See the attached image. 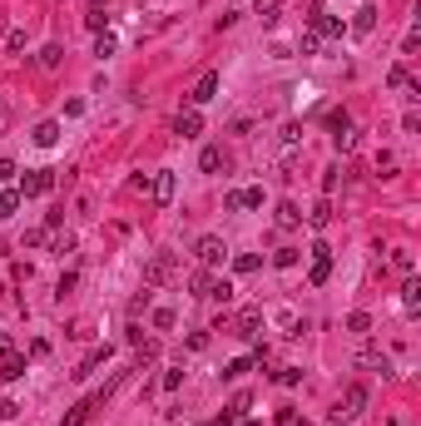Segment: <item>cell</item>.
Here are the masks:
<instances>
[{"instance_id":"7bdbcfd3","label":"cell","mask_w":421,"mask_h":426,"mask_svg":"<svg viewBox=\"0 0 421 426\" xmlns=\"http://www.w3.org/2000/svg\"><path fill=\"white\" fill-rule=\"evenodd\" d=\"M5 50H10V55L25 50V30H10V35H5Z\"/></svg>"},{"instance_id":"60d3db41","label":"cell","mask_w":421,"mask_h":426,"mask_svg":"<svg viewBox=\"0 0 421 426\" xmlns=\"http://www.w3.org/2000/svg\"><path fill=\"white\" fill-rule=\"evenodd\" d=\"M377 174H396V154L382 149V154H377Z\"/></svg>"},{"instance_id":"7c38bea8","label":"cell","mask_w":421,"mask_h":426,"mask_svg":"<svg viewBox=\"0 0 421 426\" xmlns=\"http://www.w3.org/2000/svg\"><path fill=\"white\" fill-rule=\"evenodd\" d=\"M174 134H179V139H199V134H203V114H199V110H179V114H174Z\"/></svg>"},{"instance_id":"2e32d148","label":"cell","mask_w":421,"mask_h":426,"mask_svg":"<svg viewBox=\"0 0 421 426\" xmlns=\"http://www.w3.org/2000/svg\"><path fill=\"white\" fill-rule=\"evenodd\" d=\"M30 372V362L20 357V352H10V357H0V381H20Z\"/></svg>"},{"instance_id":"4fadbf2b","label":"cell","mask_w":421,"mask_h":426,"mask_svg":"<svg viewBox=\"0 0 421 426\" xmlns=\"http://www.w3.org/2000/svg\"><path fill=\"white\" fill-rule=\"evenodd\" d=\"M357 362H362L367 372H382V377L392 372V362H387V352L377 347V342H362V352H357Z\"/></svg>"},{"instance_id":"83f0119b","label":"cell","mask_w":421,"mask_h":426,"mask_svg":"<svg viewBox=\"0 0 421 426\" xmlns=\"http://www.w3.org/2000/svg\"><path fill=\"white\" fill-rule=\"evenodd\" d=\"M50 248L60 253V258H65V253H75V233H60V228H55V233H50Z\"/></svg>"},{"instance_id":"f1b7e54d","label":"cell","mask_w":421,"mask_h":426,"mask_svg":"<svg viewBox=\"0 0 421 426\" xmlns=\"http://www.w3.org/2000/svg\"><path fill=\"white\" fill-rule=\"evenodd\" d=\"M258 268H263L258 253H238V258H233V273H258Z\"/></svg>"},{"instance_id":"d590c367","label":"cell","mask_w":421,"mask_h":426,"mask_svg":"<svg viewBox=\"0 0 421 426\" xmlns=\"http://www.w3.org/2000/svg\"><path fill=\"white\" fill-rule=\"evenodd\" d=\"M50 243V228H30L25 233V248H45Z\"/></svg>"},{"instance_id":"ac0fdd59","label":"cell","mask_w":421,"mask_h":426,"mask_svg":"<svg viewBox=\"0 0 421 426\" xmlns=\"http://www.w3.org/2000/svg\"><path fill=\"white\" fill-rule=\"evenodd\" d=\"M104 362H110V342H104V347H94L90 357H84V362H79V372H75V377H79V381H84V377H94V372L104 367Z\"/></svg>"},{"instance_id":"9c48e42d","label":"cell","mask_w":421,"mask_h":426,"mask_svg":"<svg viewBox=\"0 0 421 426\" xmlns=\"http://www.w3.org/2000/svg\"><path fill=\"white\" fill-rule=\"evenodd\" d=\"M307 25L318 30L322 40H342V35H347V20H337V15H327V10H318V15L307 20Z\"/></svg>"},{"instance_id":"30bf717a","label":"cell","mask_w":421,"mask_h":426,"mask_svg":"<svg viewBox=\"0 0 421 426\" xmlns=\"http://www.w3.org/2000/svg\"><path fill=\"white\" fill-rule=\"evenodd\" d=\"M272 223H278L283 233H298V228H303V208L292 203V199H283L278 208H272Z\"/></svg>"},{"instance_id":"d4e9b609","label":"cell","mask_w":421,"mask_h":426,"mask_svg":"<svg viewBox=\"0 0 421 426\" xmlns=\"http://www.w3.org/2000/svg\"><path fill=\"white\" fill-rule=\"evenodd\" d=\"M20 203H25V199H20V188H5V194H0V218H15Z\"/></svg>"},{"instance_id":"e575fe53","label":"cell","mask_w":421,"mask_h":426,"mask_svg":"<svg viewBox=\"0 0 421 426\" xmlns=\"http://www.w3.org/2000/svg\"><path fill=\"white\" fill-rule=\"evenodd\" d=\"M94 55H99V60H110V55H114V35H110V30L94 40Z\"/></svg>"},{"instance_id":"e0dca14e","label":"cell","mask_w":421,"mask_h":426,"mask_svg":"<svg viewBox=\"0 0 421 426\" xmlns=\"http://www.w3.org/2000/svg\"><path fill=\"white\" fill-rule=\"evenodd\" d=\"M377 15H382L377 5H362V10L352 15V25H347V30H352V35H372V30H377Z\"/></svg>"},{"instance_id":"8d00e7d4","label":"cell","mask_w":421,"mask_h":426,"mask_svg":"<svg viewBox=\"0 0 421 426\" xmlns=\"http://www.w3.org/2000/svg\"><path fill=\"white\" fill-rule=\"evenodd\" d=\"M154 327H159V332L174 327V308H154Z\"/></svg>"},{"instance_id":"5bb4252c","label":"cell","mask_w":421,"mask_h":426,"mask_svg":"<svg viewBox=\"0 0 421 426\" xmlns=\"http://www.w3.org/2000/svg\"><path fill=\"white\" fill-rule=\"evenodd\" d=\"M258 327H263V308H243V312L233 317V332H238V337H258Z\"/></svg>"},{"instance_id":"603a6c76","label":"cell","mask_w":421,"mask_h":426,"mask_svg":"<svg viewBox=\"0 0 421 426\" xmlns=\"http://www.w3.org/2000/svg\"><path fill=\"white\" fill-rule=\"evenodd\" d=\"M402 308H407V312H416V308H421V283H416V278H407V283H402Z\"/></svg>"},{"instance_id":"ba28073f","label":"cell","mask_w":421,"mask_h":426,"mask_svg":"<svg viewBox=\"0 0 421 426\" xmlns=\"http://www.w3.org/2000/svg\"><path fill=\"white\" fill-rule=\"evenodd\" d=\"M228 213H243V208H263V188H228L223 194Z\"/></svg>"},{"instance_id":"f35d334b","label":"cell","mask_w":421,"mask_h":426,"mask_svg":"<svg viewBox=\"0 0 421 426\" xmlns=\"http://www.w3.org/2000/svg\"><path fill=\"white\" fill-rule=\"evenodd\" d=\"M104 20H110V15H104V10H99V5H94V10H90V15H84V25H90V30H94V35H104Z\"/></svg>"},{"instance_id":"836d02e7","label":"cell","mask_w":421,"mask_h":426,"mask_svg":"<svg viewBox=\"0 0 421 426\" xmlns=\"http://www.w3.org/2000/svg\"><path fill=\"white\" fill-rule=\"evenodd\" d=\"M75 283H79V273L70 268V273H60V283H55V292H60V297H70V292H75Z\"/></svg>"},{"instance_id":"d6a6232c","label":"cell","mask_w":421,"mask_h":426,"mask_svg":"<svg viewBox=\"0 0 421 426\" xmlns=\"http://www.w3.org/2000/svg\"><path fill=\"white\" fill-rule=\"evenodd\" d=\"M60 60H65V50H60V45H45V50H40V65H45V70H55Z\"/></svg>"},{"instance_id":"52a82bcc","label":"cell","mask_w":421,"mask_h":426,"mask_svg":"<svg viewBox=\"0 0 421 426\" xmlns=\"http://www.w3.org/2000/svg\"><path fill=\"white\" fill-rule=\"evenodd\" d=\"M332 278V248L327 243H312V268H307V283L312 288H322Z\"/></svg>"},{"instance_id":"7dc6e473","label":"cell","mask_w":421,"mask_h":426,"mask_svg":"<svg viewBox=\"0 0 421 426\" xmlns=\"http://www.w3.org/2000/svg\"><path fill=\"white\" fill-rule=\"evenodd\" d=\"M288 426H307V421H298V416H292V421H288Z\"/></svg>"},{"instance_id":"ee69618b","label":"cell","mask_w":421,"mask_h":426,"mask_svg":"<svg viewBox=\"0 0 421 426\" xmlns=\"http://www.w3.org/2000/svg\"><path fill=\"white\" fill-rule=\"evenodd\" d=\"M327 124H332V134H337V129H347L352 119H347V110H332V114H327Z\"/></svg>"},{"instance_id":"44dd1931","label":"cell","mask_w":421,"mask_h":426,"mask_svg":"<svg viewBox=\"0 0 421 426\" xmlns=\"http://www.w3.org/2000/svg\"><path fill=\"white\" fill-rule=\"evenodd\" d=\"M357 139H362V129H352V124H347V129H337V134H332L337 154H352V149H357Z\"/></svg>"},{"instance_id":"9a60e30c","label":"cell","mask_w":421,"mask_h":426,"mask_svg":"<svg viewBox=\"0 0 421 426\" xmlns=\"http://www.w3.org/2000/svg\"><path fill=\"white\" fill-rule=\"evenodd\" d=\"M199 168H203V174H218V168H228V154H223V144H203V154H199Z\"/></svg>"},{"instance_id":"f6af8a7d","label":"cell","mask_w":421,"mask_h":426,"mask_svg":"<svg viewBox=\"0 0 421 426\" xmlns=\"http://www.w3.org/2000/svg\"><path fill=\"white\" fill-rule=\"evenodd\" d=\"M337 179H342V168H327V174H322V194H332Z\"/></svg>"},{"instance_id":"1f68e13d","label":"cell","mask_w":421,"mask_h":426,"mask_svg":"<svg viewBox=\"0 0 421 426\" xmlns=\"http://www.w3.org/2000/svg\"><path fill=\"white\" fill-rule=\"evenodd\" d=\"M392 268H396V273H407V278H411V268H416V263H411V253H407V248H396V253H392Z\"/></svg>"},{"instance_id":"3957f363","label":"cell","mask_w":421,"mask_h":426,"mask_svg":"<svg viewBox=\"0 0 421 426\" xmlns=\"http://www.w3.org/2000/svg\"><path fill=\"white\" fill-rule=\"evenodd\" d=\"M362 412H367V387H357V381H352V387L342 392V401H337L332 421H352V416H362Z\"/></svg>"},{"instance_id":"7a4b0ae2","label":"cell","mask_w":421,"mask_h":426,"mask_svg":"<svg viewBox=\"0 0 421 426\" xmlns=\"http://www.w3.org/2000/svg\"><path fill=\"white\" fill-rule=\"evenodd\" d=\"M194 258H199L203 268H218V263L228 258V243L218 238V233H203V238L194 243Z\"/></svg>"},{"instance_id":"8fae6325","label":"cell","mask_w":421,"mask_h":426,"mask_svg":"<svg viewBox=\"0 0 421 426\" xmlns=\"http://www.w3.org/2000/svg\"><path fill=\"white\" fill-rule=\"evenodd\" d=\"M214 95H218V70H203V75H199V84L188 90V104L199 110V104H208Z\"/></svg>"},{"instance_id":"7402d4cb","label":"cell","mask_w":421,"mask_h":426,"mask_svg":"<svg viewBox=\"0 0 421 426\" xmlns=\"http://www.w3.org/2000/svg\"><path fill=\"white\" fill-rule=\"evenodd\" d=\"M35 144H40V149H50V144H60V124H55V119H45V124H35Z\"/></svg>"},{"instance_id":"8992f818","label":"cell","mask_w":421,"mask_h":426,"mask_svg":"<svg viewBox=\"0 0 421 426\" xmlns=\"http://www.w3.org/2000/svg\"><path fill=\"white\" fill-rule=\"evenodd\" d=\"M174 253H154V258H149V268H144V288H159V283H168V278H174Z\"/></svg>"},{"instance_id":"ffe728a7","label":"cell","mask_w":421,"mask_h":426,"mask_svg":"<svg viewBox=\"0 0 421 426\" xmlns=\"http://www.w3.org/2000/svg\"><path fill=\"white\" fill-rule=\"evenodd\" d=\"M303 218H307L312 228H327V223H332V203H327V199H318V203H312V208L303 213Z\"/></svg>"},{"instance_id":"4dcf8cb0","label":"cell","mask_w":421,"mask_h":426,"mask_svg":"<svg viewBox=\"0 0 421 426\" xmlns=\"http://www.w3.org/2000/svg\"><path fill=\"white\" fill-rule=\"evenodd\" d=\"M272 268H298V248H278L272 253Z\"/></svg>"},{"instance_id":"ab89813d","label":"cell","mask_w":421,"mask_h":426,"mask_svg":"<svg viewBox=\"0 0 421 426\" xmlns=\"http://www.w3.org/2000/svg\"><path fill=\"white\" fill-rule=\"evenodd\" d=\"M407 79H411V75H407V65H392V70H387V84H392V90H402Z\"/></svg>"},{"instance_id":"4316f807","label":"cell","mask_w":421,"mask_h":426,"mask_svg":"<svg viewBox=\"0 0 421 426\" xmlns=\"http://www.w3.org/2000/svg\"><path fill=\"white\" fill-rule=\"evenodd\" d=\"M278 10H283V0H258V20L263 25H278Z\"/></svg>"},{"instance_id":"277c9868","label":"cell","mask_w":421,"mask_h":426,"mask_svg":"<svg viewBox=\"0 0 421 426\" xmlns=\"http://www.w3.org/2000/svg\"><path fill=\"white\" fill-rule=\"evenodd\" d=\"M174 188H179V179L164 168V174H149V194H144V199H149L154 208H168V203H174Z\"/></svg>"},{"instance_id":"bcb514c9","label":"cell","mask_w":421,"mask_h":426,"mask_svg":"<svg viewBox=\"0 0 421 426\" xmlns=\"http://www.w3.org/2000/svg\"><path fill=\"white\" fill-rule=\"evenodd\" d=\"M15 174H20V168H15V164H10V159H0V184H10V179H15Z\"/></svg>"},{"instance_id":"cb8c5ba5","label":"cell","mask_w":421,"mask_h":426,"mask_svg":"<svg viewBox=\"0 0 421 426\" xmlns=\"http://www.w3.org/2000/svg\"><path fill=\"white\" fill-rule=\"evenodd\" d=\"M318 50H322V35H318V30L307 25V30L298 35V55H318Z\"/></svg>"},{"instance_id":"b9f144b4","label":"cell","mask_w":421,"mask_h":426,"mask_svg":"<svg viewBox=\"0 0 421 426\" xmlns=\"http://www.w3.org/2000/svg\"><path fill=\"white\" fill-rule=\"evenodd\" d=\"M367 327H372L367 312H352V317H347V332H367Z\"/></svg>"},{"instance_id":"6da1fadb","label":"cell","mask_w":421,"mask_h":426,"mask_svg":"<svg viewBox=\"0 0 421 426\" xmlns=\"http://www.w3.org/2000/svg\"><path fill=\"white\" fill-rule=\"evenodd\" d=\"M15 188H20V199H45L50 188H55V168H30Z\"/></svg>"},{"instance_id":"484cf974","label":"cell","mask_w":421,"mask_h":426,"mask_svg":"<svg viewBox=\"0 0 421 426\" xmlns=\"http://www.w3.org/2000/svg\"><path fill=\"white\" fill-rule=\"evenodd\" d=\"M253 362H258V357H238V362H228V367H223V381H238L243 372H253Z\"/></svg>"},{"instance_id":"5b68a950","label":"cell","mask_w":421,"mask_h":426,"mask_svg":"<svg viewBox=\"0 0 421 426\" xmlns=\"http://www.w3.org/2000/svg\"><path fill=\"white\" fill-rule=\"evenodd\" d=\"M104 397H110V387L94 392V397H84V401H75V407H70L65 416H60V426H90V416H94V407H99Z\"/></svg>"},{"instance_id":"d6986e66","label":"cell","mask_w":421,"mask_h":426,"mask_svg":"<svg viewBox=\"0 0 421 426\" xmlns=\"http://www.w3.org/2000/svg\"><path fill=\"white\" fill-rule=\"evenodd\" d=\"M203 297H208V303H223V308H228V303H233V283H228V278H214Z\"/></svg>"},{"instance_id":"f546056e","label":"cell","mask_w":421,"mask_h":426,"mask_svg":"<svg viewBox=\"0 0 421 426\" xmlns=\"http://www.w3.org/2000/svg\"><path fill=\"white\" fill-rule=\"evenodd\" d=\"M208 283H214V273H208V268H199L194 278H188V288H194V297H203V292H208Z\"/></svg>"},{"instance_id":"74e56055","label":"cell","mask_w":421,"mask_h":426,"mask_svg":"<svg viewBox=\"0 0 421 426\" xmlns=\"http://www.w3.org/2000/svg\"><path fill=\"white\" fill-rule=\"evenodd\" d=\"M272 377H278V381H283V387H298V381H303V372H298V367H278V372H272Z\"/></svg>"}]
</instances>
